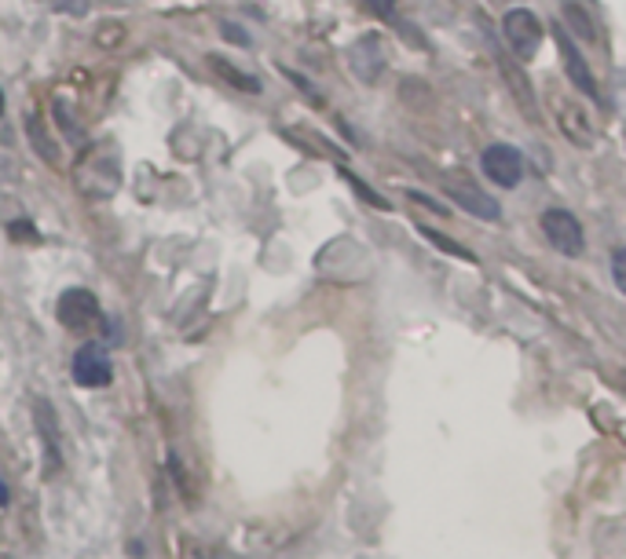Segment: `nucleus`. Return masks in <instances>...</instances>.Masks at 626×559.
I'll use <instances>...</instances> for the list:
<instances>
[{
	"label": "nucleus",
	"instance_id": "nucleus-18",
	"mask_svg": "<svg viewBox=\"0 0 626 559\" xmlns=\"http://www.w3.org/2000/svg\"><path fill=\"white\" fill-rule=\"evenodd\" d=\"M344 179H349V183H352V187H356V194H359V198H367V202H370V205H378V209H385V202H381V198H378V194H374V191H370V187H367V183H359V179H356V176H349V173H344Z\"/></svg>",
	"mask_w": 626,
	"mask_h": 559
},
{
	"label": "nucleus",
	"instance_id": "nucleus-9",
	"mask_svg": "<svg viewBox=\"0 0 626 559\" xmlns=\"http://www.w3.org/2000/svg\"><path fill=\"white\" fill-rule=\"evenodd\" d=\"M553 114H557V121H560V132H565L576 146H582V151H590L593 132H590V121L582 118L579 103L576 99H553Z\"/></svg>",
	"mask_w": 626,
	"mask_h": 559
},
{
	"label": "nucleus",
	"instance_id": "nucleus-6",
	"mask_svg": "<svg viewBox=\"0 0 626 559\" xmlns=\"http://www.w3.org/2000/svg\"><path fill=\"white\" fill-rule=\"evenodd\" d=\"M114 377L110 355L103 352V344H81L74 355V384L81 388H107Z\"/></svg>",
	"mask_w": 626,
	"mask_h": 559
},
{
	"label": "nucleus",
	"instance_id": "nucleus-1",
	"mask_svg": "<svg viewBox=\"0 0 626 559\" xmlns=\"http://www.w3.org/2000/svg\"><path fill=\"white\" fill-rule=\"evenodd\" d=\"M121 183V165H118V146L114 143H96L81 154L78 162V187L81 194L92 198H110Z\"/></svg>",
	"mask_w": 626,
	"mask_h": 559
},
{
	"label": "nucleus",
	"instance_id": "nucleus-12",
	"mask_svg": "<svg viewBox=\"0 0 626 559\" xmlns=\"http://www.w3.org/2000/svg\"><path fill=\"white\" fill-rule=\"evenodd\" d=\"M560 15H565V23L579 34V40H587V45L598 40V26L590 23V15H587V8H582V4H576V0H565V4H560Z\"/></svg>",
	"mask_w": 626,
	"mask_h": 559
},
{
	"label": "nucleus",
	"instance_id": "nucleus-10",
	"mask_svg": "<svg viewBox=\"0 0 626 559\" xmlns=\"http://www.w3.org/2000/svg\"><path fill=\"white\" fill-rule=\"evenodd\" d=\"M557 37H560V56H565V67H568V81L576 84V88L582 92V96H590V99H598V81L590 78V67H587V59L579 56V48L571 45L568 34H565V26L557 29Z\"/></svg>",
	"mask_w": 626,
	"mask_h": 559
},
{
	"label": "nucleus",
	"instance_id": "nucleus-23",
	"mask_svg": "<svg viewBox=\"0 0 626 559\" xmlns=\"http://www.w3.org/2000/svg\"><path fill=\"white\" fill-rule=\"evenodd\" d=\"M0 114H4V92H0Z\"/></svg>",
	"mask_w": 626,
	"mask_h": 559
},
{
	"label": "nucleus",
	"instance_id": "nucleus-17",
	"mask_svg": "<svg viewBox=\"0 0 626 559\" xmlns=\"http://www.w3.org/2000/svg\"><path fill=\"white\" fill-rule=\"evenodd\" d=\"M612 278H615V286L626 293V249H619L612 257Z\"/></svg>",
	"mask_w": 626,
	"mask_h": 559
},
{
	"label": "nucleus",
	"instance_id": "nucleus-21",
	"mask_svg": "<svg viewBox=\"0 0 626 559\" xmlns=\"http://www.w3.org/2000/svg\"><path fill=\"white\" fill-rule=\"evenodd\" d=\"M221 29H224V37H227V40H238V45H249V37H246V34H243V29H238V26L224 23Z\"/></svg>",
	"mask_w": 626,
	"mask_h": 559
},
{
	"label": "nucleus",
	"instance_id": "nucleus-15",
	"mask_svg": "<svg viewBox=\"0 0 626 559\" xmlns=\"http://www.w3.org/2000/svg\"><path fill=\"white\" fill-rule=\"evenodd\" d=\"M26 129H29V140L37 143V151L45 154V162H48V165H56V162H59V151H56V146H48V143H45V129H40V118H37V114H29Z\"/></svg>",
	"mask_w": 626,
	"mask_h": 559
},
{
	"label": "nucleus",
	"instance_id": "nucleus-16",
	"mask_svg": "<svg viewBox=\"0 0 626 559\" xmlns=\"http://www.w3.org/2000/svg\"><path fill=\"white\" fill-rule=\"evenodd\" d=\"M422 238H429L433 246H440V252H451V257H458V260H465V263H473V252H465L458 241H451V238H444V235H436V230H429V227H422Z\"/></svg>",
	"mask_w": 626,
	"mask_h": 559
},
{
	"label": "nucleus",
	"instance_id": "nucleus-2",
	"mask_svg": "<svg viewBox=\"0 0 626 559\" xmlns=\"http://www.w3.org/2000/svg\"><path fill=\"white\" fill-rule=\"evenodd\" d=\"M503 34H506V45L509 51L520 59V62H531L539 56V45H542V23L535 12L528 8H513L503 23Z\"/></svg>",
	"mask_w": 626,
	"mask_h": 559
},
{
	"label": "nucleus",
	"instance_id": "nucleus-14",
	"mask_svg": "<svg viewBox=\"0 0 626 559\" xmlns=\"http://www.w3.org/2000/svg\"><path fill=\"white\" fill-rule=\"evenodd\" d=\"M503 78H506V84H513V88H517L520 107H524L528 118H535V96H531V84H528L524 73H520L517 67H509V62L503 59Z\"/></svg>",
	"mask_w": 626,
	"mask_h": 559
},
{
	"label": "nucleus",
	"instance_id": "nucleus-20",
	"mask_svg": "<svg viewBox=\"0 0 626 559\" xmlns=\"http://www.w3.org/2000/svg\"><path fill=\"white\" fill-rule=\"evenodd\" d=\"M8 230H12V238H29V241H37V238H40V235H37V227H34V224H23V219H15V224L8 227Z\"/></svg>",
	"mask_w": 626,
	"mask_h": 559
},
{
	"label": "nucleus",
	"instance_id": "nucleus-11",
	"mask_svg": "<svg viewBox=\"0 0 626 559\" xmlns=\"http://www.w3.org/2000/svg\"><path fill=\"white\" fill-rule=\"evenodd\" d=\"M34 414H37V431L40 439H45V453H48V464H45V476L59 468V439H56V417H51V406L45 399H37L34 403Z\"/></svg>",
	"mask_w": 626,
	"mask_h": 559
},
{
	"label": "nucleus",
	"instance_id": "nucleus-4",
	"mask_svg": "<svg viewBox=\"0 0 626 559\" xmlns=\"http://www.w3.org/2000/svg\"><path fill=\"white\" fill-rule=\"evenodd\" d=\"M56 314L67 330L85 333L88 325L99 322V300H96V293H88V289H67L56 304Z\"/></svg>",
	"mask_w": 626,
	"mask_h": 559
},
{
	"label": "nucleus",
	"instance_id": "nucleus-7",
	"mask_svg": "<svg viewBox=\"0 0 626 559\" xmlns=\"http://www.w3.org/2000/svg\"><path fill=\"white\" fill-rule=\"evenodd\" d=\"M480 165H484L487 179H495L498 187H517L520 176H524V157H520V151H513V146H506V143L487 146L484 157H480Z\"/></svg>",
	"mask_w": 626,
	"mask_h": 559
},
{
	"label": "nucleus",
	"instance_id": "nucleus-19",
	"mask_svg": "<svg viewBox=\"0 0 626 559\" xmlns=\"http://www.w3.org/2000/svg\"><path fill=\"white\" fill-rule=\"evenodd\" d=\"M363 4L381 19H392V12H395V0H363Z\"/></svg>",
	"mask_w": 626,
	"mask_h": 559
},
{
	"label": "nucleus",
	"instance_id": "nucleus-3",
	"mask_svg": "<svg viewBox=\"0 0 626 559\" xmlns=\"http://www.w3.org/2000/svg\"><path fill=\"white\" fill-rule=\"evenodd\" d=\"M542 235H546L553 249L565 252V257H579L582 246H587L579 219L565 213V209H546V213H542Z\"/></svg>",
	"mask_w": 626,
	"mask_h": 559
},
{
	"label": "nucleus",
	"instance_id": "nucleus-5",
	"mask_svg": "<svg viewBox=\"0 0 626 559\" xmlns=\"http://www.w3.org/2000/svg\"><path fill=\"white\" fill-rule=\"evenodd\" d=\"M385 62H389V56H385V40L378 34H363L356 45L349 48L352 73H356L359 81H367V84H378L381 81Z\"/></svg>",
	"mask_w": 626,
	"mask_h": 559
},
{
	"label": "nucleus",
	"instance_id": "nucleus-22",
	"mask_svg": "<svg viewBox=\"0 0 626 559\" xmlns=\"http://www.w3.org/2000/svg\"><path fill=\"white\" fill-rule=\"evenodd\" d=\"M8 504H12V493H8L4 479H0V509H8Z\"/></svg>",
	"mask_w": 626,
	"mask_h": 559
},
{
	"label": "nucleus",
	"instance_id": "nucleus-13",
	"mask_svg": "<svg viewBox=\"0 0 626 559\" xmlns=\"http://www.w3.org/2000/svg\"><path fill=\"white\" fill-rule=\"evenodd\" d=\"M209 67L221 73L227 84H235L238 92H260V81H257V78H249V73H243L238 67H232V62L221 59V56H209Z\"/></svg>",
	"mask_w": 626,
	"mask_h": 559
},
{
	"label": "nucleus",
	"instance_id": "nucleus-8",
	"mask_svg": "<svg viewBox=\"0 0 626 559\" xmlns=\"http://www.w3.org/2000/svg\"><path fill=\"white\" fill-rule=\"evenodd\" d=\"M447 194H451L458 205H465L469 213L480 216V219H498V216H503V205H498L492 194L476 191L469 179H451V183H447Z\"/></svg>",
	"mask_w": 626,
	"mask_h": 559
}]
</instances>
